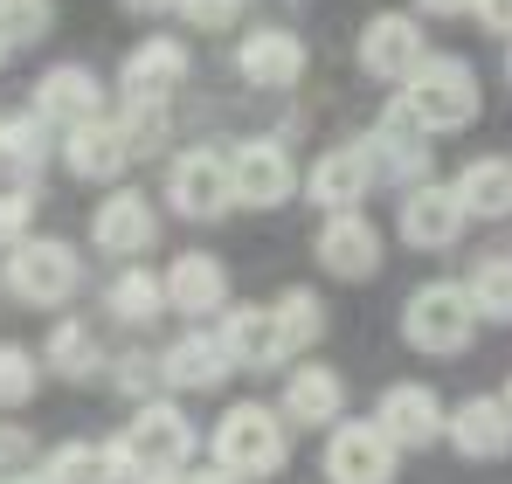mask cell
<instances>
[{
    "mask_svg": "<svg viewBox=\"0 0 512 484\" xmlns=\"http://www.w3.org/2000/svg\"><path fill=\"white\" fill-rule=\"evenodd\" d=\"M104 457H111V478L118 484L180 478L187 457H194V422H187V408H173V402H139L132 422L104 443Z\"/></svg>",
    "mask_w": 512,
    "mask_h": 484,
    "instance_id": "1",
    "label": "cell"
},
{
    "mask_svg": "<svg viewBox=\"0 0 512 484\" xmlns=\"http://www.w3.org/2000/svg\"><path fill=\"white\" fill-rule=\"evenodd\" d=\"M208 450H215V471H229L243 484L277 478L284 457H291V422H284V408H270V402H229L222 422L208 429Z\"/></svg>",
    "mask_w": 512,
    "mask_h": 484,
    "instance_id": "2",
    "label": "cell"
},
{
    "mask_svg": "<svg viewBox=\"0 0 512 484\" xmlns=\"http://www.w3.org/2000/svg\"><path fill=\"white\" fill-rule=\"evenodd\" d=\"M402 104L416 111V125H423L429 139H443V132H464V125H478V111H485V83H478V70H471L464 56H443V49H429L423 70L402 83Z\"/></svg>",
    "mask_w": 512,
    "mask_h": 484,
    "instance_id": "3",
    "label": "cell"
},
{
    "mask_svg": "<svg viewBox=\"0 0 512 484\" xmlns=\"http://www.w3.org/2000/svg\"><path fill=\"white\" fill-rule=\"evenodd\" d=\"M0 277H7V291H14L21 305L56 312V305L77 298V284H84V256H77V242H63V236H28L21 249H7Z\"/></svg>",
    "mask_w": 512,
    "mask_h": 484,
    "instance_id": "4",
    "label": "cell"
},
{
    "mask_svg": "<svg viewBox=\"0 0 512 484\" xmlns=\"http://www.w3.org/2000/svg\"><path fill=\"white\" fill-rule=\"evenodd\" d=\"M471 332H478V312H471V298H464V284H416L409 291V305H402V339L416 346V353H436V360H450V353H464L471 346Z\"/></svg>",
    "mask_w": 512,
    "mask_h": 484,
    "instance_id": "5",
    "label": "cell"
},
{
    "mask_svg": "<svg viewBox=\"0 0 512 484\" xmlns=\"http://www.w3.org/2000/svg\"><path fill=\"white\" fill-rule=\"evenodd\" d=\"M167 208L187 222H222L236 208V187H229V153L222 146H187L167 166Z\"/></svg>",
    "mask_w": 512,
    "mask_h": 484,
    "instance_id": "6",
    "label": "cell"
},
{
    "mask_svg": "<svg viewBox=\"0 0 512 484\" xmlns=\"http://www.w3.org/2000/svg\"><path fill=\"white\" fill-rule=\"evenodd\" d=\"M229 187H236V208L263 215V208H284L305 187V173L284 139H243V146H229Z\"/></svg>",
    "mask_w": 512,
    "mask_h": 484,
    "instance_id": "7",
    "label": "cell"
},
{
    "mask_svg": "<svg viewBox=\"0 0 512 484\" xmlns=\"http://www.w3.org/2000/svg\"><path fill=\"white\" fill-rule=\"evenodd\" d=\"M402 450L374 429V415H346L326 436V484H395Z\"/></svg>",
    "mask_w": 512,
    "mask_h": 484,
    "instance_id": "8",
    "label": "cell"
},
{
    "mask_svg": "<svg viewBox=\"0 0 512 484\" xmlns=\"http://www.w3.org/2000/svg\"><path fill=\"white\" fill-rule=\"evenodd\" d=\"M423 56H429V42H423L416 14H402V7L367 14V28H360V70L374 83H409L423 70Z\"/></svg>",
    "mask_w": 512,
    "mask_h": 484,
    "instance_id": "9",
    "label": "cell"
},
{
    "mask_svg": "<svg viewBox=\"0 0 512 484\" xmlns=\"http://www.w3.org/2000/svg\"><path fill=\"white\" fill-rule=\"evenodd\" d=\"M28 111L42 118V125H63V132H77L90 118H104V77L90 70V63H49L35 90H28Z\"/></svg>",
    "mask_w": 512,
    "mask_h": 484,
    "instance_id": "10",
    "label": "cell"
},
{
    "mask_svg": "<svg viewBox=\"0 0 512 484\" xmlns=\"http://www.w3.org/2000/svg\"><path fill=\"white\" fill-rule=\"evenodd\" d=\"M381 173H374V153H367V139H346V146H326L312 173H305V201L312 208H326V215H353L360 201H367V187H374Z\"/></svg>",
    "mask_w": 512,
    "mask_h": 484,
    "instance_id": "11",
    "label": "cell"
},
{
    "mask_svg": "<svg viewBox=\"0 0 512 484\" xmlns=\"http://www.w3.org/2000/svg\"><path fill=\"white\" fill-rule=\"evenodd\" d=\"M443 422H450V408L436 402L429 381H395V388H381V402H374V429H381L395 450H429V443H443Z\"/></svg>",
    "mask_w": 512,
    "mask_h": 484,
    "instance_id": "12",
    "label": "cell"
},
{
    "mask_svg": "<svg viewBox=\"0 0 512 484\" xmlns=\"http://www.w3.org/2000/svg\"><path fill=\"white\" fill-rule=\"evenodd\" d=\"M153 242H160V215H153V201H146L139 187H111L104 208L90 215V249L132 263V256H146Z\"/></svg>",
    "mask_w": 512,
    "mask_h": 484,
    "instance_id": "13",
    "label": "cell"
},
{
    "mask_svg": "<svg viewBox=\"0 0 512 484\" xmlns=\"http://www.w3.org/2000/svg\"><path fill=\"white\" fill-rule=\"evenodd\" d=\"M187 70H194L187 42H173V35H146V42L125 56V70H118V97H125V104H160V111H167L173 90L187 83Z\"/></svg>",
    "mask_w": 512,
    "mask_h": 484,
    "instance_id": "14",
    "label": "cell"
},
{
    "mask_svg": "<svg viewBox=\"0 0 512 484\" xmlns=\"http://www.w3.org/2000/svg\"><path fill=\"white\" fill-rule=\"evenodd\" d=\"M312 256H319L326 277H340V284H367V277L381 270V229H374L360 208H353V215H326L319 236H312Z\"/></svg>",
    "mask_w": 512,
    "mask_h": 484,
    "instance_id": "15",
    "label": "cell"
},
{
    "mask_svg": "<svg viewBox=\"0 0 512 484\" xmlns=\"http://www.w3.org/2000/svg\"><path fill=\"white\" fill-rule=\"evenodd\" d=\"M367 153H374V173L402 180V194L429 180V132L416 125V111H409L402 97L381 111V125H374V139H367Z\"/></svg>",
    "mask_w": 512,
    "mask_h": 484,
    "instance_id": "16",
    "label": "cell"
},
{
    "mask_svg": "<svg viewBox=\"0 0 512 484\" xmlns=\"http://www.w3.org/2000/svg\"><path fill=\"white\" fill-rule=\"evenodd\" d=\"M160 284H167V312H180V319H215V312H229V263L208 256V249L173 256Z\"/></svg>",
    "mask_w": 512,
    "mask_h": 484,
    "instance_id": "17",
    "label": "cell"
},
{
    "mask_svg": "<svg viewBox=\"0 0 512 484\" xmlns=\"http://www.w3.org/2000/svg\"><path fill=\"white\" fill-rule=\"evenodd\" d=\"M443 443L457 450V457H471V464H499L512 457V415L499 395H471V402L450 408V422H443Z\"/></svg>",
    "mask_w": 512,
    "mask_h": 484,
    "instance_id": "18",
    "label": "cell"
},
{
    "mask_svg": "<svg viewBox=\"0 0 512 484\" xmlns=\"http://www.w3.org/2000/svg\"><path fill=\"white\" fill-rule=\"evenodd\" d=\"M236 70L256 90H298V77H305V42L291 28H250L236 42Z\"/></svg>",
    "mask_w": 512,
    "mask_h": 484,
    "instance_id": "19",
    "label": "cell"
},
{
    "mask_svg": "<svg viewBox=\"0 0 512 484\" xmlns=\"http://www.w3.org/2000/svg\"><path fill=\"white\" fill-rule=\"evenodd\" d=\"M402 242L409 249H457V236H464V208H457V194L450 187H436V180H423V187H409L402 194Z\"/></svg>",
    "mask_w": 512,
    "mask_h": 484,
    "instance_id": "20",
    "label": "cell"
},
{
    "mask_svg": "<svg viewBox=\"0 0 512 484\" xmlns=\"http://www.w3.org/2000/svg\"><path fill=\"white\" fill-rule=\"evenodd\" d=\"M229 374H236V360L222 353L215 332H180L167 353H160V381L180 388V395H215Z\"/></svg>",
    "mask_w": 512,
    "mask_h": 484,
    "instance_id": "21",
    "label": "cell"
},
{
    "mask_svg": "<svg viewBox=\"0 0 512 484\" xmlns=\"http://www.w3.org/2000/svg\"><path fill=\"white\" fill-rule=\"evenodd\" d=\"M63 166L77 173V180H90V187H104V180H118L125 166H132V146H125V132H118V118L104 111V118H90V125H77V132H63Z\"/></svg>",
    "mask_w": 512,
    "mask_h": 484,
    "instance_id": "22",
    "label": "cell"
},
{
    "mask_svg": "<svg viewBox=\"0 0 512 484\" xmlns=\"http://www.w3.org/2000/svg\"><path fill=\"white\" fill-rule=\"evenodd\" d=\"M215 339H222V353H229L236 367H284V360H291L270 305H229L222 325H215Z\"/></svg>",
    "mask_w": 512,
    "mask_h": 484,
    "instance_id": "23",
    "label": "cell"
},
{
    "mask_svg": "<svg viewBox=\"0 0 512 484\" xmlns=\"http://www.w3.org/2000/svg\"><path fill=\"white\" fill-rule=\"evenodd\" d=\"M284 422H298V429H333V422H346V381L333 367L305 360L284 381Z\"/></svg>",
    "mask_w": 512,
    "mask_h": 484,
    "instance_id": "24",
    "label": "cell"
},
{
    "mask_svg": "<svg viewBox=\"0 0 512 484\" xmlns=\"http://www.w3.org/2000/svg\"><path fill=\"white\" fill-rule=\"evenodd\" d=\"M450 194H457V208H464L471 222H506L512 215V160L478 153V160L450 180Z\"/></svg>",
    "mask_w": 512,
    "mask_h": 484,
    "instance_id": "25",
    "label": "cell"
},
{
    "mask_svg": "<svg viewBox=\"0 0 512 484\" xmlns=\"http://www.w3.org/2000/svg\"><path fill=\"white\" fill-rule=\"evenodd\" d=\"M42 367H49V374H63V381H90V374H104V346H97L90 319H56V325H49Z\"/></svg>",
    "mask_w": 512,
    "mask_h": 484,
    "instance_id": "26",
    "label": "cell"
},
{
    "mask_svg": "<svg viewBox=\"0 0 512 484\" xmlns=\"http://www.w3.org/2000/svg\"><path fill=\"white\" fill-rule=\"evenodd\" d=\"M104 312L118 325H153L167 312V284H160L146 263H125V270L111 277V291H104Z\"/></svg>",
    "mask_w": 512,
    "mask_h": 484,
    "instance_id": "27",
    "label": "cell"
},
{
    "mask_svg": "<svg viewBox=\"0 0 512 484\" xmlns=\"http://www.w3.org/2000/svg\"><path fill=\"white\" fill-rule=\"evenodd\" d=\"M464 298H471L478 319L512 325V256H478L471 277H464Z\"/></svg>",
    "mask_w": 512,
    "mask_h": 484,
    "instance_id": "28",
    "label": "cell"
},
{
    "mask_svg": "<svg viewBox=\"0 0 512 484\" xmlns=\"http://www.w3.org/2000/svg\"><path fill=\"white\" fill-rule=\"evenodd\" d=\"M270 312H277V332H284V353H291V360H298L305 346H319V339H326V305H319L305 284H291Z\"/></svg>",
    "mask_w": 512,
    "mask_h": 484,
    "instance_id": "29",
    "label": "cell"
},
{
    "mask_svg": "<svg viewBox=\"0 0 512 484\" xmlns=\"http://www.w3.org/2000/svg\"><path fill=\"white\" fill-rule=\"evenodd\" d=\"M42 484H118V478H111L104 443H56L42 457Z\"/></svg>",
    "mask_w": 512,
    "mask_h": 484,
    "instance_id": "30",
    "label": "cell"
},
{
    "mask_svg": "<svg viewBox=\"0 0 512 484\" xmlns=\"http://www.w3.org/2000/svg\"><path fill=\"white\" fill-rule=\"evenodd\" d=\"M35 388H42V367H35V353H28L21 339H0V408L35 402Z\"/></svg>",
    "mask_w": 512,
    "mask_h": 484,
    "instance_id": "31",
    "label": "cell"
},
{
    "mask_svg": "<svg viewBox=\"0 0 512 484\" xmlns=\"http://www.w3.org/2000/svg\"><path fill=\"white\" fill-rule=\"evenodd\" d=\"M56 28V0H0V35L7 49H28Z\"/></svg>",
    "mask_w": 512,
    "mask_h": 484,
    "instance_id": "32",
    "label": "cell"
},
{
    "mask_svg": "<svg viewBox=\"0 0 512 484\" xmlns=\"http://www.w3.org/2000/svg\"><path fill=\"white\" fill-rule=\"evenodd\" d=\"M118 132H125L132 160H146V153L167 146V111H160V104H125V111H118Z\"/></svg>",
    "mask_w": 512,
    "mask_h": 484,
    "instance_id": "33",
    "label": "cell"
},
{
    "mask_svg": "<svg viewBox=\"0 0 512 484\" xmlns=\"http://www.w3.org/2000/svg\"><path fill=\"white\" fill-rule=\"evenodd\" d=\"M173 14L194 28V35H229L243 21V0H173Z\"/></svg>",
    "mask_w": 512,
    "mask_h": 484,
    "instance_id": "34",
    "label": "cell"
},
{
    "mask_svg": "<svg viewBox=\"0 0 512 484\" xmlns=\"http://www.w3.org/2000/svg\"><path fill=\"white\" fill-rule=\"evenodd\" d=\"M28 222H35V187H0V256L28 242Z\"/></svg>",
    "mask_w": 512,
    "mask_h": 484,
    "instance_id": "35",
    "label": "cell"
},
{
    "mask_svg": "<svg viewBox=\"0 0 512 484\" xmlns=\"http://www.w3.org/2000/svg\"><path fill=\"white\" fill-rule=\"evenodd\" d=\"M132 402H153V388H160V353H118V374H111Z\"/></svg>",
    "mask_w": 512,
    "mask_h": 484,
    "instance_id": "36",
    "label": "cell"
},
{
    "mask_svg": "<svg viewBox=\"0 0 512 484\" xmlns=\"http://www.w3.org/2000/svg\"><path fill=\"white\" fill-rule=\"evenodd\" d=\"M35 471V436L21 422H0V478H28Z\"/></svg>",
    "mask_w": 512,
    "mask_h": 484,
    "instance_id": "37",
    "label": "cell"
},
{
    "mask_svg": "<svg viewBox=\"0 0 512 484\" xmlns=\"http://www.w3.org/2000/svg\"><path fill=\"white\" fill-rule=\"evenodd\" d=\"M471 14H478V28H485V35L512 42V0H471Z\"/></svg>",
    "mask_w": 512,
    "mask_h": 484,
    "instance_id": "38",
    "label": "cell"
},
{
    "mask_svg": "<svg viewBox=\"0 0 512 484\" xmlns=\"http://www.w3.org/2000/svg\"><path fill=\"white\" fill-rule=\"evenodd\" d=\"M416 14H429V21H457V14H471V0H416Z\"/></svg>",
    "mask_w": 512,
    "mask_h": 484,
    "instance_id": "39",
    "label": "cell"
},
{
    "mask_svg": "<svg viewBox=\"0 0 512 484\" xmlns=\"http://www.w3.org/2000/svg\"><path fill=\"white\" fill-rule=\"evenodd\" d=\"M118 7H125V14H167L173 0H118Z\"/></svg>",
    "mask_w": 512,
    "mask_h": 484,
    "instance_id": "40",
    "label": "cell"
},
{
    "mask_svg": "<svg viewBox=\"0 0 512 484\" xmlns=\"http://www.w3.org/2000/svg\"><path fill=\"white\" fill-rule=\"evenodd\" d=\"M187 484H243V478H229V471H215V464H208V471H187Z\"/></svg>",
    "mask_w": 512,
    "mask_h": 484,
    "instance_id": "41",
    "label": "cell"
},
{
    "mask_svg": "<svg viewBox=\"0 0 512 484\" xmlns=\"http://www.w3.org/2000/svg\"><path fill=\"white\" fill-rule=\"evenodd\" d=\"M139 484H187V471H180V478H139Z\"/></svg>",
    "mask_w": 512,
    "mask_h": 484,
    "instance_id": "42",
    "label": "cell"
},
{
    "mask_svg": "<svg viewBox=\"0 0 512 484\" xmlns=\"http://www.w3.org/2000/svg\"><path fill=\"white\" fill-rule=\"evenodd\" d=\"M0 484H42V478H35V471H28V478H0Z\"/></svg>",
    "mask_w": 512,
    "mask_h": 484,
    "instance_id": "43",
    "label": "cell"
},
{
    "mask_svg": "<svg viewBox=\"0 0 512 484\" xmlns=\"http://www.w3.org/2000/svg\"><path fill=\"white\" fill-rule=\"evenodd\" d=\"M7 56H14V49H7V35H0V70H7Z\"/></svg>",
    "mask_w": 512,
    "mask_h": 484,
    "instance_id": "44",
    "label": "cell"
},
{
    "mask_svg": "<svg viewBox=\"0 0 512 484\" xmlns=\"http://www.w3.org/2000/svg\"><path fill=\"white\" fill-rule=\"evenodd\" d=\"M499 402H506V415H512V381H506V395H499Z\"/></svg>",
    "mask_w": 512,
    "mask_h": 484,
    "instance_id": "45",
    "label": "cell"
},
{
    "mask_svg": "<svg viewBox=\"0 0 512 484\" xmlns=\"http://www.w3.org/2000/svg\"><path fill=\"white\" fill-rule=\"evenodd\" d=\"M0 139H7V118H0Z\"/></svg>",
    "mask_w": 512,
    "mask_h": 484,
    "instance_id": "46",
    "label": "cell"
},
{
    "mask_svg": "<svg viewBox=\"0 0 512 484\" xmlns=\"http://www.w3.org/2000/svg\"><path fill=\"white\" fill-rule=\"evenodd\" d=\"M506 77H512V56H506Z\"/></svg>",
    "mask_w": 512,
    "mask_h": 484,
    "instance_id": "47",
    "label": "cell"
}]
</instances>
